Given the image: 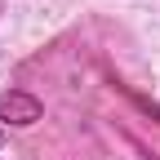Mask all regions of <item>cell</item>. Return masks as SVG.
<instances>
[{
	"mask_svg": "<svg viewBox=\"0 0 160 160\" xmlns=\"http://www.w3.org/2000/svg\"><path fill=\"white\" fill-rule=\"evenodd\" d=\"M45 120V102L27 89H0V129H31Z\"/></svg>",
	"mask_w": 160,
	"mask_h": 160,
	"instance_id": "cell-1",
	"label": "cell"
},
{
	"mask_svg": "<svg viewBox=\"0 0 160 160\" xmlns=\"http://www.w3.org/2000/svg\"><path fill=\"white\" fill-rule=\"evenodd\" d=\"M133 102H138V107H142L147 116H156V120H160V102H147V98H138V93H133Z\"/></svg>",
	"mask_w": 160,
	"mask_h": 160,
	"instance_id": "cell-2",
	"label": "cell"
},
{
	"mask_svg": "<svg viewBox=\"0 0 160 160\" xmlns=\"http://www.w3.org/2000/svg\"><path fill=\"white\" fill-rule=\"evenodd\" d=\"M5 142H9V133H5V129H0V151H5Z\"/></svg>",
	"mask_w": 160,
	"mask_h": 160,
	"instance_id": "cell-3",
	"label": "cell"
},
{
	"mask_svg": "<svg viewBox=\"0 0 160 160\" xmlns=\"http://www.w3.org/2000/svg\"><path fill=\"white\" fill-rule=\"evenodd\" d=\"M0 13H5V0H0Z\"/></svg>",
	"mask_w": 160,
	"mask_h": 160,
	"instance_id": "cell-4",
	"label": "cell"
}]
</instances>
